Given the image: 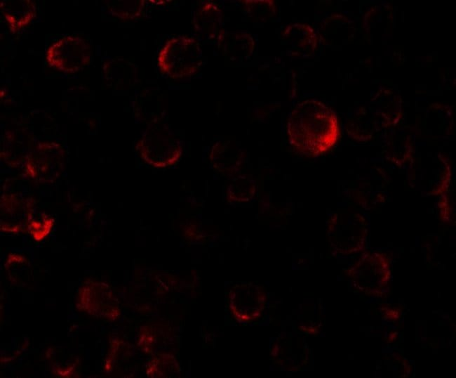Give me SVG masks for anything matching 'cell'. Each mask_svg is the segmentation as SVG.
<instances>
[{"mask_svg": "<svg viewBox=\"0 0 456 378\" xmlns=\"http://www.w3.org/2000/svg\"><path fill=\"white\" fill-rule=\"evenodd\" d=\"M290 143L300 152L316 156L329 150L338 140L337 117L328 106L316 100L298 103L287 122Z\"/></svg>", "mask_w": 456, "mask_h": 378, "instance_id": "1", "label": "cell"}]
</instances>
